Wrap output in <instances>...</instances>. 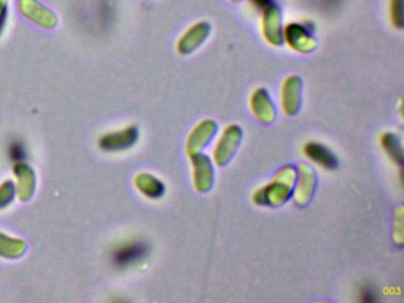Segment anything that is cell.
I'll return each mask as SVG.
<instances>
[{"label":"cell","instance_id":"cell-1","mask_svg":"<svg viewBox=\"0 0 404 303\" xmlns=\"http://www.w3.org/2000/svg\"><path fill=\"white\" fill-rule=\"evenodd\" d=\"M295 182V171L291 166H284L276 173L269 185L256 192L254 202L258 205L279 206L289 199Z\"/></svg>","mask_w":404,"mask_h":303},{"label":"cell","instance_id":"cell-2","mask_svg":"<svg viewBox=\"0 0 404 303\" xmlns=\"http://www.w3.org/2000/svg\"><path fill=\"white\" fill-rule=\"evenodd\" d=\"M241 139L242 130L240 127L236 125L227 127L214 151V159L216 164L220 166L228 164L235 154V151L238 147Z\"/></svg>","mask_w":404,"mask_h":303},{"label":"cell","instance_id":"cell-3","mask_svg":"<svg viewBox=\"0 0 404 303\" xmlns=\"http://www.w3.org/2000/svg\"><path fill=\"white\" fill-rule=\"evenodd\" d=\"M148 252L146 243L129 242L116 247L112 254L113 265L116 268L126 269L137 265Z\"/></svg>","mask_w":404,"mask_h":303},{"label":"cell","instance_id":"cell-4","mask_svg":"<svg viewBox=\"0 0 404 303\" xmlns=\"http://www.w3.org/2000/svg\"><path fill=\"white\" fill-rule=\"evenodd\" d=\"M139 132L137 127L129 126L124 130L104 134L100 139V147L104 151L119 152L132 147L138 140Z\"/></svg>","mask_w":404,"mask_h":303},{"label":"cell","instance_id":"cell-5","mask_svg":"<svg viewBox=\"0 0 404 303\" xmlns=\"http://www.w3.org/2000/svg\"><path fill=\"white\" fill-rule=\"evenodd\" d=\"M190 158L194 166V187L199 192L210 191L214 184V169L210 159L207 156H203L202 153H197Z\"/></svg>","mask_w":404,"mask_h":303},{"label":"cell","instance_id":"cell-6","mask_svg":"<svg viewBox=\"0 0 404 303\" xmlns=\"http://www.w3.org/2000/svg\"><path fill=\"white\" fill-rule=\"evenodd\" d=\"M263 36L268 43L279 47L282 44L281 13L274 5H269L262 11Z\"/></svg>","mask_w":404,"mask_h":303},{"label":"cell","instance_id":"cell-7","mask_svg":"<svg viewBox=\"0 0 404 303\" xmlns=\"http://www.w3.org/2000/svg\"><path fill=\"white\" fill-rule=\"evenodd\" d=\"M217 126L212 120L202 121L194 128L186 141V152L190 156L201 153L215 135Z\"/></svg>","mask_w":404,"mask_h":303},{"label":"cell","instance_id":"cell-8","mask_svg":"<svg viewBox=\"0 0 404 303\" xmlns=\"http://www.w3.org/2000/svg\"><path fill=\"white\" fill-rule=\"evenodd\" d=\"M284 38L289 47L299 52L312 51L315 48V42L310 36V31L304 25L289 24L284 30Z\"/></svg>","mask_w":404,"mask_h":303},{"label":"cell","instance_id":"cell-9","mask_svg":"<svg viewBox=\"0 0 404 303\" xmlns=\"http://www.w3.org/2000/svg\"><path fill=\"white\" fill-rule=\"evenodd\" d=\"M301 81L298 76L287 78L282 87V107L287 115H295L300 108Z\"/></svg>","mask_w":404,"mask_h":303},{"label":"cell","instance_id":"cell-10","mask_svg":"<svg viewBox=\"0 0 404 303\" xmlns=\"http://www.w3.org/2000/svg\"><path fill=\"white\" fill-rule=\"evenodd\" d=\"M210 31V26L207 23H197L190 27L188 32L181 36L178 42V51L181 53H189L197 49L204 39L207 38Z\"/></svg>","mask_w":404,"mask_h":303},{"label":"cell","instance_id":"cell-11","mask_svg":"<svg viewBox=\"0 0 404 303\" xmlns=\"http://www.w3.org/2000/svg\"><path fill=\"white\" fill-rule=\"evenodd\" d=\"M13 171H14V175L17 177L16 192H17L19 199L24 200V202L30 199L36 185L34 171L24 162L14 165Z\"/></svg>","mask_w":404,"mask_h":303},{"label":"cell","instance_id":"cell-12","mask_svg":"<svg viewBox=\"0 0 404 303\" xmlns=\"http://www.w3.org/2000/svg\"><path fill=\"white\" fill-rule=\"evenodd\" d=\"M298 172H299V182H298L294 200L299 205H305L313 195L315 177H314L313 171L305 164L298 166Z\"/></svg>","mask_w":404,"mask_h":303},{"label":"cell","instance_id":"cell-13","mask_svg":"<svg viewBox=\"0 0 404 303\" xmlns=\"http://www.w3.org/2000/svg\"><path fill=\"white\" fill-rule=\"evenodd\" d=\"M251 109L255 117L262 123H271L276 117V110L273 107L271 97L265 89H258L251 96Z\"/></svg>","mask_w":404,"mask_h":303},{"label":"cell","instance_id":"cell-14","mask_svg":"<svg viewBox=\"0 0 404 303\" xmlns=\"http://www.w3.org/2000/svg\"><path fill=\"white\" fill-rule=\"evenodd\" d=\"M305 154L308 159L327 169H335L338 166V159L328 148L317 143H308L305 146Z\"/></svg>","mask_w":404,"mask_h":303},{"label":"cell","instance_id":"cell-15","mask_svg":"<svg viewBox=\"0 0 404 303\" xmlns=\"http://www.w3.org/2000/svg\"><path fill=\"white\" fill-rule=\"evenodd\" d=\"M135 186L142 195H146L150 199H158L165 192V186L159 179L147 173H140L134 180Z\"/></svg>","mask_w":404,"mask_h":303},{"label":"cell","instance_id":"cell-16","mask_svg":"<svg viewBox=\"0 0 404 303\" xmlns=\"http://www.w3.org/2000/svg\"><path fill=\"white\" fill-rule=\"evenodd\" d=\"M26 244L22 239H13L0 232V256L6 258H16L25 252Z\"/></svg>","mask_w":404,"mask_h":303},{"label":"cell","instance_id":"cell-17","mask_svg":"<svg viewBox=\"0 0 404 303\" xmlns=\"http://www.w3.org/2000/svg\"><path fill=\"white\" fill-rule=\"evenodd\" d=\"M382 145L388 154L392 156V160L395 161L396 164L402 166L403 165V149H402L399 138L392 133H385L383 135Z\"/></svg>","mask_w":404,"mask_h":303},{"label":"cell","instance_id":"cell-18","mask_svg":"<svg viewBox=\"0 0 404 303\" xmlns=\"http://www.w3.org/2000/svg\"><path fill=\"white\" fill-rule=\"evenodd\" d=\"M14 193H16V187L12 182L6 180L3 184H0V208H6L12 203Z\"/></svg>","mask_w":404,"mask_h":303},{"label":"cell","instance_id":"cell-19","mask_svg":"<svg viewBox=\"0 0 404 303\" xmlns=\"http://www.w3.org/2000/svg\"><path fill=\"white\" fill-rule=\"evenodd\" d=\"M8 154H9L10 160H12L14 164H19L26 159L25 145L22 141H13L10 143L8 148Z\"/></svg>","mask_w":404,"mask_h":303},{"label":"cell","instance_id":"cell-20","mask_svg":"<svg viewBox=\"0 0 404 303\" xmlns=\"http://www.w3.org/2000/svg\"><path fill=\"white\" fill-rule=\"evenodd\" d=\"M390 14L394 26L401 29L403 26V0H392Z\"/></svg>","mask_w":404,"mask_h":303},{"label":"cell","instance_id":"cell-21","mask_svg":"<svg viewBox=\"0 0 404 303\" xmlns=\"http://www.w3.org/2000/svg\"><path fill=\"white\" fill-rule=\"evenodd\" d=\"M271 4V0H250V5L255 11H261L268 8Z\"/></svg>","mask_w":404,"mask_h":303},{"label":"cell","instance_id":"cell-22","mask_svg":"<svg viewBox=\"0 0 404 303\" xmlns=\"http://www.w3.org/2000/svg\"><path fill=\"white\" fill-rule=\"evenodd\" d=\"M361 295L363 302H374V301H376V295H374V291L371 288L366 287L361 291Z\"/></svg>","mask_w":404,"mask_h":303},{"label":"cell","instance_id":"cell-23","mask_svg":"<svg viewBox=\"0 0 404 303\" xmlns=\"http://www.w3.org/2000/svg\"><path fill=\"white\" fill-rule=\"evenodd\" d=\"M232 1H241V0H232Z\"/></svg>","mask_w":404,"mask_h":303}]
</instances>
